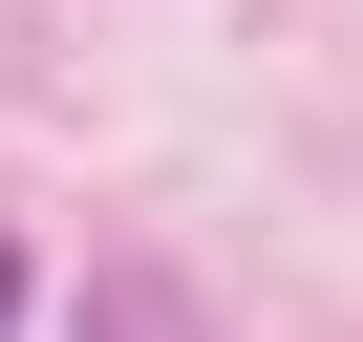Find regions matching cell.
Returning <instances> with one entry per match:
<instances>
[{
  "mask_svg": "<svg viewBox=\"0 0 363 342\" xmlns=\"http://www.w3.org/2000/svg\"><path fill=\"white\" fill-rule=\"evenodd\" d=\"M86 342H171V299H150V278H128V299H86Z\"/></svg>",
  "mask_w": 363,
  "mask_h": 342,
  "instance_id": "1",
  "label": "cell"
},
{
  "mask_svg": "<svg viewBox=\"0 0 363 342\" xmlns=\"http://www.w3.org/2000/svg\"><path fill=\"white\" fill-rule=\"evenodd\" d=\"M0 321H22V236H0Z\"/></svg>",
  "mask_w": 363,
  "mask_h": 342,
  "instance_id": "2",
  "label": "cell"
}]
</instances>
